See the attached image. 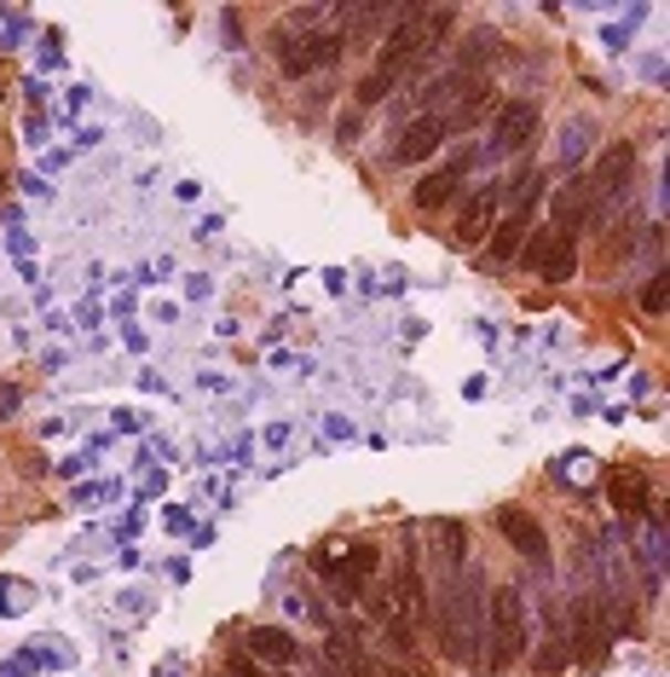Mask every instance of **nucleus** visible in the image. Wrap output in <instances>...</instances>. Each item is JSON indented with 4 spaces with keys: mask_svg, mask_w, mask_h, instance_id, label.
<instances>
[{
    "mask_svg": "<svg viewBox=\"0 0 670 677\" xmlns=\"http://www.w3.org/2000/svg\"><path fill=\"white\" fill-rule=\"evenodd\" d=\"M446 35H451V12H440V7H433V12H405L394 30H388V41H381L370 75L358 82V105H376V98H388Z\"/></svg>",
    "mask_w": 670,
    "mask_h": 677,
    "instance_id": "f257e3e1",
    "label": "nucleus"
},
{
    "mask_svg": "<svg viewBox=\"0 0 670 677\" xmlns=\"http://www.w3.org/2000/svg\"><path fill=\"white\" fill-rule=\"evenodd\" d=\"M480 596H485V585L474 580V573L457 591L446 585L440 596H433V625H440V648L451 660H469L474 643H480Z\"/></svg>",
    "mask_w": 670,
    "mask_h": 677,
    "instance_id": "f03ea898",
    "label": "nucleus"
},
{
    "mask_svg": "<svg viewBox=\"0 0 670 677\" xmlns=\"http://www.w3.org/2000/svg\"><path fill=\"white\" fill-rule=\"evenodd\" d=\"M526 648V625H521V591H498L492 596V625H485V660H492L498 671L521 660Z\"/></svg>",
    "mask_w": 670,
    "mask_h": 677,
    "instance_id": "7ed1b4c3",
    "label": "nucleus"
},
{
    "mask_svg": "<svg viewBox=\"0 0 670 677\" xmlns=\"http://www.w3.org/2000/svg\"><path fill=\"white\" fill-rule=\"evenodd\" d=\"M342 53V35L335 30H283L278 35V64L283 75H313Z\"/></svg>",
    "mask_w": 670,
    "mask_h": 677,
    "instance_id": "20e7f679",
    "label": "nucleus"
},
{
    "mask_svg": "<svg viewBox=\"0 0 670 677\" xmlns=\"http://www.w3.org/2000/svg\"><path fill=\"white\" fill-rule=\"evenodd\" d=\"M521 261H526V267H532L544 284H566V279L578 272V243L549 226V232H537V238L521 249Z\"/></svg>",
    "mask_w": 670,
    "mask_h": 677,
    "instance_id": "39448f33",
    "label": "nucleus"
},
{
    "mask_svg": "<svg viewBox=\"0 0 670 677\" xmlns=\"http://www.w3.org/2000/svg\"><path fill=\"white\" fill-rule=\"evenodd\" d=\"M630 180H636V145H607L601 163L589 168L584 191H589V204H607V197H618Z\"/></svg>",
    "mask_w": 670,
    "mask_h": 677,
    "instance_id": "423d86ee",
    "label": "nucleus"
},
{
    "mask_svg": "<svg viewBox=\"0 0 670 677\" xmlns=\"http://www.w3.org/2000/svg\"><path fill=\"white\" fill-rule=\"evenodd\" d=\"M498 533L509 539V550H521L526 562H544V556H549L544 527H537V515H526L521 504H503V510H498Z\"/></svg>",
    "mask_w": 670,
    "mask_h": 677,
    "instance_id": "0eeeda50",
    "label": "nucleus"
},
{
    "mask_svg": "<svg viewBox=\"0 0 670 677\" xmlns=\"http://www.w3.org/2000/svg\"><path fill=\"white\" fill-rule=\"evenodd\" d=\"M324 573L335 580V596H342V602H358V585L376 573V544H353L347 556H324Z\"/></svg>",
    "mask_w": 670,
    "mask_h": 677,
    "instance_id": "6e6552de",
    "label": "nucleus"
},
{
    "mask_svg": "<svg viewBox=\"0 0 670 677\" xmlns=\"http://www.w3.org/2000/svg\"><path fill=\"white\" fill-rule=\"evenodd\" d=\"M537 134V105H526V98H514V105L498 111V134H492V150H526V139Z\"/></svg>",
    "mask_w": 670,
    "mask_h": 677,
    "instance_id": "1a4fd4ad",
    "label": "nucleus"
},
{
    "mask_svg": "<svg viewBox=\"0 0 670 677\" xmlns=\"http://www.w3.org/2000/svg\"><path fill=\"white\" fill-rule=\"evenodd\" d=\"M526 238H532V197H526V204H514V209L498 220V232H492V267H503V261L521 256Z\"/></svg>",
    "mask_w": 670,
    "mask_h": 677,
    "instance_id": "9d476101",
    "label": "nucleus"
},
{
    "mask_svg": "<svg viewBox=\"0 0 670 677\" xmlns=\"http://www.w3.org/2000/svg\"><path fill=\"white\" fill-rule=\"evenodd\" d=\"M462 174H469V150H462V157H451V168H433L428 180L417 186V209H422V215H433V209H446L451 197L462 191Z\"/></svg>",
    "mask_w": 670,
    "mask_h": 677,
    "instance_id": "9b49d317",
    "label": "nucleus"
},
{
    "mask_svg": "<svg viewBox=\"0 0 670 677\" xmlns=\"http://www.w3.org/2000/svg\"><path fill=\"white\" fill-rule=\"evenodd\" d=\"M440 139H446V116H417L405 128V139L394 145V157L399 163H422V157H433L440 150Z\"/></svg>",
    "mask_w": 670,
    "mask_h": 677,
    "instance_id": "f8f14e48",
    "label": "nucleus"
},
{
    "mask_svg": "<svg viewBox=\"0 0 670 677\" xmlns=\"http://www.w3.org/2000/svg\"><path fill=\"white\" fill-rule=\"evenodd\" d=\"M498 204H503V191H498V186H485L480 197H469V209H462V220H457V243H480L485 232H492Z\"/></svg>",
    "mask_w": 670,
    "mask_h": 677,
    "instance_id": "ddd939ff",
    "label": "nucleus"
},
{
    "mask_svg": "<svg viewBox=\"0 0 670 677\" xmlns=\"http://www.w3.org/2000/svg\"><path fill=\"white\" fill-rule=\"evenodd\" d=\"M607 492H613V504L625 510V515H641V510H648V475L630 469V464H618V469L607 475Z\"/></svg>",
    "mask_w": 670,
    "mask_h": 677,
    "instance_id": "4468645a",
    "label": "nucleus"
},
{
    "mask_svg": "<svg viewBox=\"0 0 670 677\" xmlns=\"http://www.w3.org/2000/svg\"><path fill=\"white\" fill-rule=\"evenodd\" d=\"M301 655L290 632H278V625H254L249 632V660H266V666H290Z\"/></svg>",
    "mask_w": 670,
    "mask_h": 677,
    "instance_id": "2eb2a0df",
    "label": "nucleus"
},
{
    "mask_svg": "<svg viewBox=\"0 0 670 677\" xmlns=\"http://www.w3.org/2000/svg\"><path fill=\"white\" fill-rule=\"evenodd\" d=\"M589 209H596V204H589L584 180H573V186H566V191L555 197V232H566V238L578 243V226H584V215H589Z\"/></svg>",
    "mask_w": 670,
    "mask_h": 677,
    "instance_id": "dca6fc26",
    "label": "nucleus"
},
{
    "mask_svg": "<svg viewBox=\"0 0 670 677\" xmlns=\"http://www.w3.org/2000/svg\"><path fill=\"white\" fill-rule=\"evenodd\" d=\"M428 533H433V544H440V562L457 567V562H462V527H457V521H433Z\"/></svg>",
    "mask_w": 670,
    "mask_h": 677,
    "instance_id": "f3484780",
    "label": "nucleus"
},
{
    "mask_svg": "<svg viewBox=\"0 0 670 677\" xmlns=\"http://www.w3.org/2000/svg\"><path fill=\"white\" fill-rule=\"evenodd\" d=\"M498 46V35L492 30H480V35H469V46H462V64H457V75H469L474 64H485V53Z\"/></svg>",
    "mask_w": 670,
    "mask_h": 677,
    "instance_id": "a211bd4d",
    "label": "nucleus"
},
{
    "mask_svg": "<svg viewBox=\"0 0 670 677\" xmlns=\"http://www.w3.org/2000/svg\"><path fill=\"white\" fill-rule=\"evenodd\" d=\"M664 295H670V284H664V272H659V279H648V290H641V308L659 319L664 313Z\"/></svg>",
    "mask_w": 670,
    "mask_h": 677,
    "instance_id": "6ab92c4d",
    "label": "nucleus"
},
{
    "mask_svg": "<svg viewBox=\"0 0 670 677\" xmlns=\"http://www.w3.org/2000/svg\"><path fill=\"white\" fill-rule=\"evenodd\" d=\"M226 677H266V666H261V660H249V655H231Z\"/></svg>",
    "mask_w": 670,
    "mask_h": 677,
    "instance_id": "aec40b11",
    "label": "nucleus"
},
{
    "mask_svg": "<svg viewBox=\"0 0 670 677\" xmlns=\"http://www.w3.org/2000/svg\"><path fill=\"white\" fill-rule=\"evenodd\" d=\"M18 412V388H0V417H12Z\"/></svg>",
    "mask_w": 670,
    "mask_h": 677,
    "instance_id": "412c9836",
    "label": "nucleus"
}]
</instances>
